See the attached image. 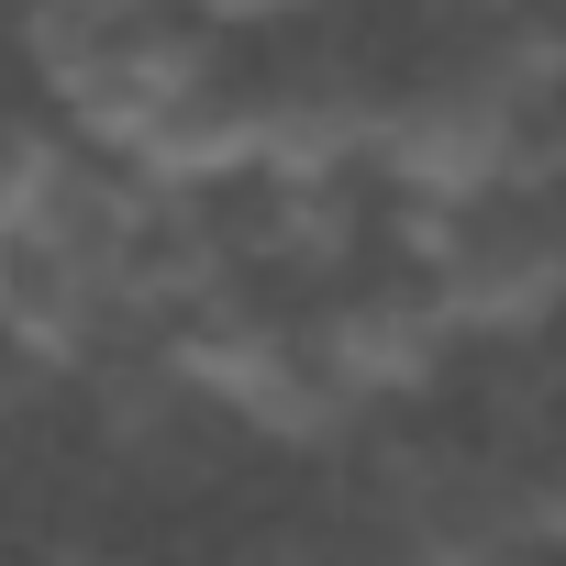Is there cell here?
I'll return each mask as SVG.
<instances>
[{"label":"cell","mask_w":566,"mask_h":566,"mask_svg":"<svg viewBox=\"0 0 566 566\" xmlns=\"http://www.w3.org/2000/svg\"><path fill=\"white\" fill-rule=\"evenodd\" d=\"M555 112L500 90L489 67H444L422 90H400L378 112V167L389 189H433V200H489V189H544L555 178Z\"/></svg>","instance_id":"1"},{"label":"cell","mask_w":566,"mask_h":566,"mask_svg":"<svg viewBox=\"0 0 566 566\" xmlns=\"http://www.w3.org/2000/svg\"><path fill=\"white\" fill-rule=\"evenodd\" d=\"M422 277H433L455 345H533L544 323H566V211L544 189H489L455 211V233L433 244Z\"/></svg>","instance_id":"2"},{"label":"cell","mask_w":566,"mask_h":566,"mask_svg":"<svg viewBox=\"0 0 566 566\" xmlns=\"http://www.w3.org/2000/svg\"><path fill=\"white\" fill-rule=\"evenodd\" d=\"M200 78H222V67H211V34L178 23V12H134L112 45H90V56L56 78V112H67V134H78L90 156H134Z\"/></svg>","instance_id":"3"},{"label":"cell","mask_w":566,"mask_h":566,"mask_svg":"<svg viewBox=\"0 0 566 566\" xmlns=\"http://www.w3.org/2000/svg\"><path fill=\"white\" fill-rule=\"evenodd\" d=\"M301 334H312V356L356 389V411L422 400V389L444 378V356H455V323H444V301H433L422 266H411V277H378V290H334Z\"/></svg>","instance_id":"4"},{"label":"cell","mask_w":566,"mask_h":566,"mask_svg":"<svg viewBox=\"0 0 566 566\" xmlns=\"http://www.w3.org/2000/svg\"><path fill=\"white\" fill-rule=\"evenodd\" d=\"M378 90L356 67H290L255 90V178H356L378 156Z\"/></svg>","instance_id":"5"},{"label":"cell","mask_w":566,"mask_h":566,"mask_svg":"<svg viewBox=\"0 0 566 566\" xmlns=\"http://www.w3.org/2000/svg\"><path fill=\"white\" fill-rule=\"evenodd\" d=\"M145 189H222V178H255V90H233V78H200L134 156H123Z\"/></svg>","instance_id":"6"},{"label":"cell","mask_w":566,"mask_h":566,"mask_svg":"<svg viewBox=\"0 0 566 566\" xmlns=\"http://www.w3.org/2000/svg\"><path fill=\"white\" fill-rule=\"evenodd\" d=\"M134 12H156V0H12V34H23V67L56 90L90 45H112Z\"/></svg>","instance_id":"7"},{"label":"cell","mask_w":566,"mask_h":566,"mask_svg":"<svg viewBox=\"0 0 566 566\" xmlns=\"http://www.w3.org/2000/svg\"><path fill=\"white\" fill-rule=\"evenodd\" d=\"M67 156H78V134H45V123H0V244H23V233H34V211L56 200Z\"/></svg>","instance_id":"8"},{"label":"cell","mask_w":566,"mask_h":566,"mask_svg":"<svg viewBox=\"0 0 566 566\" xmlns=\"http://www.w3.org/2000/svg\"><path fill=\"white\" fill-rule=\"evenodd\" d=\"M312 12V0H200V23H290Z\"/></svg>","instance_id":"9"}]
</instances>
